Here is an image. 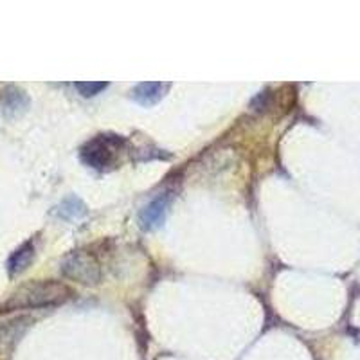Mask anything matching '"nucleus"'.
Segmentation results:
<instances>
[{
    "label": "nucleus",
    "mask_w": 360,
    "mask_h": 360,
    "mask_svg": "<svg viewBox=\"0 0 360 360\" xmlns=\"http://www.w3.org/2000/svg\"><path fill=\"white\" fill-rule=\"evenodd\" d=\"M29 105V98L25 96L24 90H20L18 86H6L0 94V107L8 117H15L20 112H24Z\"/></svg>",
    "instance_id": "423d86ee"
},
{
    "label": "nucleus",
    "mask_w": 360,
    "mask_h": 360,
    "mask_svg": "<svg viewBox=\"0 0 360 360\" xmlns=\"http://www.w3.org/2000/svg\"><path fill=\"white\" fill-rule=\"evenodd\" d=\"M108 86V83L105 82H79L74 83V89L78 90L83 98H92V96L99 94L101 90H105Z\"/></svg>",
    "instance_id": "9d476101"
},
{
    "label": "nucleus",
    "mask_w": 360,
    "mask_h": 360,
    "mask_svg": "<svg viewBox=\"0 0 360 360\" xmlns=\"http://www.w3.org/2000/svg\"><path fill=\"white\" fill-rule=\"evenodd\" d=\"M60 272L70 281L82 283L86 287H96L101 283V263L89 249L72 250L60 263Z\"/></svg>",
    "instance_id": "7ed1b4c3"
},
{
    "label": "nucleus",
    "mask_w": 360,
    "mask_h": 360,
    "mask_svg": "<svg viewBox=\"0 0 360 360\" xmlns=\"http://www.w3.org/2000/svg\"><path fill=\"white\" fill-rule=\"evenodd\" d=\"M168 90H169V83H162V82L139 83V85L131 90V98L139 103V105H143V107H152V105H157V103L166 96Z\"/></svg>",
    "instance_id": "39448f33"
},
{
    "label": "nucleus",
    "mask_w": 360,
    "mask_h": 360,
    "mask_svg": "<svg viewBox=\"0 0 360 360\" xmlns=\"http://www.w3.org/2000/svg\"><path fill=\"white\" fill-rule=\"evenodd\" d=\"M34 254H37V249H34V242L33 240H29V242L22 243L15 252L9 256L8 259V274L11 278L15 276L22 274L25 270L29 269V265L33 263L34 259Z\"/></svg>",
    "instance_id": "0eeeda50"
},
{
    "label": "nucleus",
    "mask_w": 360,
    "mask_h": 360,
    "mask_svg": "<svg viewBox=\"0 0 360 360\" xmlns=\"http://www.w3.org/2000/svg\"><path fill=\"white\" fill-rule=\"evenodd\" d=\"M56 214L60 218H65V220H76V218L85 214V205H83L76 197H69L56 209Z\"/></svg>",
    "instance_id": "1a4fd4ad"
},
{
    "label": "nucleus",
    "mask_w": 360,
    "mask_h": 360,
    "mask_svg": "<svg viewBox=\"0 0 360 360\" xmlns=\"http://www.w3.org/2000/svg\"><path fill=\"white\" fill-rule=\"evenodd\" d=\"M27 323L29 319L20 317V319L8 321V323L0 324V348L2 346H11L24 333V330L27 328Z\"/></svg>",
    "instance_id": "6e6552de"
},
{
    "label": "nucleus",
    "mask_w": 360,
    "mask_h": 360,
    "mask_svg": "<svg viewBox=\"0 0 360 360\" xmlns=\"http://www.w3.org/2000/svg\"><path fill=\"white\" fill-rule=\"evenodd\" d=\"M172 204V193H164V195H159L155 200H152L146 207L141 211V227L144 231H152L155 227H159L164 221V217L168 213V207Z\"/></svg>",
    "instance_id": "20e7f679"
},
{
    "label": "nucleus",
    "mask_w": 360,
    "mask_h": 360,
    "mask_svg": "<svg viewBox=\"0 0 360 360\" xmlns=\"http://www.w3.org/2000/svg\"><path fill=\"white\" fill-rule=\"evenodd\" d=\"M127 150V139L115 134H101L90 139L79 150L83 162L98 172H110L121 162V153Z\"/></svg>",
    "instance_id": "f03ea898"
},
{
    "label": "nucleus",
    "mask_w": 360,
    "mask_h": 360,
    "mask_svg": "<svg viewBox=\"0 0 360 360\" xmlns=\"http://www.w3.org/2000/svg\"><path fill=\"white\" fill-rule=\"evenodd\" d=\"M72 295L74 292L62 281H54V279L29 281L18 287L4 303L0 304V314L56 307V304L69 301Z\"/></svg>",
    "instance_id": "f257e3e1"
}]
</instances>
